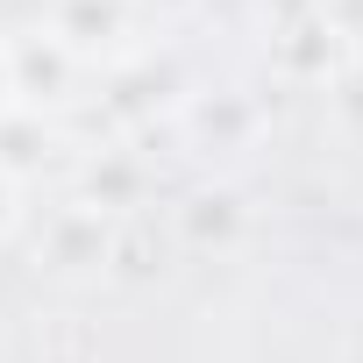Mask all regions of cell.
Here are the masks:
<instances>
[{
  "label": "cell",
  "instance_id": "cell-3",
  "mask_svg": "<svg viewBox=\"0 0 363 363\" xmlns=\"http://www.w3.org/2000/svg\"><path fill=\"white\" fill-rule=\"evenodd\" d=\"M15 107V72H8V36H0V114Z\"/></svg>",
  "mask_w": 363,
  "mask_h": 363
},
{
  "label": "cell",
  "instance_id": "cell-2",
  "mask_svg": "<svg viewBox=\"0 0 363 363\" xmlns=\"http://www.w3.org/2000/svg\"><path fill=\"white\" fill-rule=\"evenodd\" d=\"M15 228H22V178L0 171V242H8Z\"/></svg>",
  "mask_w": 363,
  "mask_h": 363
},
{
  "label": "cell",
  "instance_id": "cell-1",
  "mask_svg": "<svg viewBox=\"0 0 363 363\" xmlns=\"http://www.w3.org/2000/svg\"><path fill=\"white\" fill-rule=\"evenodd\" d=\"M8 72H15V107H65L72 100V86H79V72H86V50L57 29V22H43V29H22V36H8Z\"/></svg>",
  "mask_w": 363,
  "mask_h": 363
}]
</instances>
